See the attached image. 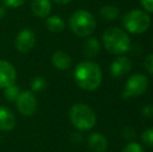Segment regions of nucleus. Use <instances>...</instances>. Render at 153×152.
I'll use <instances>...</instances> for the list:
<instances>
[{"instance_id":"f257e3e1","label":"nucleus","mask_w":153,"mask_h":152,"mask_svg":"<svg viewBox=\"0 0 153 152\" xmlns=\"http://www.w3.org/2000/svg\"><path fill=\"white\" fill-rule=\"evenodd\" d=\"M74 79L76 85L82 90L94 91L102 81L100 66L92 61L81 62L74 70Z\"/></svg>"},{"instance_id":"f03ea898","label":"nucleus","mask_w":153,"mask_h":152,"mask_svg":"<svg viewBox=\"0 0 153 152\" xmlns=\"http://www.w3.org/2000/svg\"><path fill=\"white\" fill-rule=\"evenodd\" d=\"M102 41L105 49L113 54H123L130 48L128 35L118 27L107 28L103 33Z\"/></svg>"},{"instance_id":"7ed1b4c3","label":"nucleus","mask_w":153,"mask_h":152,"mask_svg":"<svg viewBox=\"0 0 153 152\" xmlns=\"http://www.w3.org/2000/svg\"><path fill=\"white\" fill-rule=\"evenodd\" d=\"M69 26L78 37H89L96 28V19L88 10H78L71 15L69 19Z\"/></svg>"},{"instance_id":"20e7f679","label":"nucleus","mask_w":153,"mask_h":152,"mask_svg":"<svg viewBox=\"0 0 153 152\" xmlns=\"http://www.w3.org/2000/svg\"><path fill=\"white\" fill-rule=\"evenodd\" d=\"M70 120L72 124L81 131L90 130L96 124V115L91 106L85 103H76L71 108Z\"/></svg>"},{"instance_id":"39448f33","label":"nucleus","mask_w":153,"mask_h":152,"mask_svg":"<svg viewBox=\"0 0 153 152\" xmlns=\"http://www.w3.org/2000/svg\"><path fill=\"white\" fill-rule=\"evenodd\" d=\"M123 25L131 33H143L149 28L150 17L143 10H130L123 18Z\"/></svg>"},{"instance_id":"423d86ee","label":"nucleus","mask_w":153,"mask_h":152,"mask_svg":"<svg viewBox=\"0 0 153 152\" xmlns=\"http://www.w3.org/2000/svg\"><path fill=\"white\" fill-rule=\"evenodd\" d=\"M148 87V79L144 74H133L128 78L123 92L124 98L139 97L143 95Z\"/></svg>"},{"instance_id":"0eeeda50","label":"nucleus","mask_w":153,"mask_h":152,"mask_svg":"<svg viewBox=\"0 0 153 152\" xmlns=\"http://www.w3.org/2000/svg\"><path fill=\"white\" fill-rule=\"evenodd\" d=\"M16 105L18 110L23 116L30 117L34 115V113L38 110V100L31 91H23L17 98Z\"/></svg>"},{"instance_id":"6e6552de","label":"nucleus","mask_w":153,"mask_h":152,"mask_svg":"<svg viewBox=\"0 0 153 152\" xmlns=\"http://www.w3.org/2000/svg\"><path fill=\"white\" fill-rule=\"evenodd\" d=\"M36 42V33L29 28H24L15 39V47L20 53H27L34 47Z\"/></svg>"},{"instance_id":"1a4fd4ad","label":"nucleus","mask_w":153,"mask_h":152,"mask_svg":"<svg viewBox=\"0 0 153 152\" xmlns=\"http://www.w3.org/2000/svg\"><path fill=\"white\" fill-rule=\"evenodd\" d=\"M17 80L16 68L7 61L0 59V89L13 85Z\"/></svg>"},{"instance_id":"9d476101","label":"nucleus","mask_w":153,"mask_h":152,"mask_svg":"<svg viewBox=\"0 0 153 152\" xmlns=\"http://www.w3.org/2000/svg\"><path fill=\"white\" fill-rule=\"evenodd\" d=\"M131 70V62L128 57L120 56L117 57L111 65V75L115 78H119L126 75Z\"/></svg>"},{"instance_id":"9b49d317","label":"nucleus","mask_w":153,"mask_h":152,"mask_svg":"<svg viewBox=\"0 0 153 152\" xmlns=\"http://www.w3.org/2000/svg\"><path fill=\"white\" fill-rule=\"evenodd\" d=\"M17 120L14 113L5 106H0V130L10 131L16 126Z\"/></svg>"},{"instance_id":"f8f14e48","label":"nucleus","mask_w":153,"mask_h":152,"mask_svg":"<svg viewBox=\"0 0 153 152\" xmlns=\"http://www.w3.org/2000/svg\"><path fill=\"white\" fill-rule=\"evenodd\" d=\"M52 4L50 0H32L31 12L38 18H47L50 15Z\"/></svg>"},{"instance_id":"ddd939ff","label":"nucleus","mask_w":153,"mask_h":152,"mask_svg":"<svg viewBox=\"0 0 153 152\" xmlns=\"http://www.w3.org/2000/svg\"><path fill=\"white\" fill-rule=\"evenodd\" d=\"M88 145L92 151L104 152L107 149L108 143H107V139L103 134L94 132L88 139Z\"/></svg>"},{"instance_id":"4468645a","label":"nucleus","mask_w":153,"mask_h":152,"mask_svg":"<svg viewBox=\"0 0 153 152\" xmlns=\"http://www.w3.org/2000/svg\"><path fill=\"white\" fill-rule=\"evenodd\" d=\"M51 62L52 65L56 68L57 70H67L71 67L72 65V59L71 56L67 52L62 50L55 51L53 53L52 57H51Z\"/></svg>"},{"instance_id":"2eb2a0df","label":"nucleus","mask_w":153,"mask_h":152,"mask_svg":"<svg viewBox=\"0 0 153 152\" xmlns=\"http://www.w3.org/2000/svg\"><path fill=\"white\" fill-rule=\"evenodd\" d=\"M47 29L51 33H61L65 29L66 24H65V21L62 20L61 16H57V15H53V16H48L46 19V22H45Z\"/></svg>"},{"instance_id":"dca6fc26","label":"nucleus","mask_w":153,"mask_h":152,"mask_svg":"<svg viewBox=\"0 0 153 152\" xmlns=\"http://www.w3.org/2000/svg\"><path fill=\"white\" fill-rule=\"evenodd\" d=\"M100 51V43L97 39L89 38L83 44V54L88 59L95 57Z\"/></svg>"},{"instance_id":"f3484780","label":"nucleus","mask_w":153,"mask_h":152,"mask_svg":"<svg viewBox=\"0 0 153 152\" xmlns=\"http://www.w3.org/2000/svg\"><path fill=\"white\" fill-rule=\"evenodd\" d=\"M119 8L114 5H105L101 7L100 10V16L102 19L106 21H113L118 18L119 16Z\"/></svg>"},{"instance_id":"a211bd4d","label":"nucleus","mask_w":153,"mask_h":152,"mask_svg":"<svg viewBox=\"0 0 153 152\" xmlns=\"http://www.w3.org/2000/svg\"><path fill=\"white\" fill-rule=\"evenodd\" d=\"M20 87L16 85H10L4 89V96L10 102H16L17 98L20 95Z\"/></svg>"},{"instance_id":"6ab92c4d","label":"nucleus","mask_w":153,"mask_h":152,"mask_svg":"<svg viewBox=\"0 0 153 152\" xmlns=\"http://www.w3.org/2000/svg\"><path fill=\"white\" fill-rule=\"evenodd\" d=\"M47 87V81L44 77L42 76H36L32 78L31 80V92L32 93H38V92H42L46 89Z\"/></svg>"},{"instance_id":"aec40b11","label":"nucleus","mask_w":153,"mask_h":152,"mask_svg":"<svg viewBox=\"0 0 153 152\" xmlns=\"http://www.w3.org/2000/svg\"><path fill=\"white\" fill-rule=\"evenodd\" d=\"M142 140L146 145L150 147H153V128L145 130L142 134Z\"/></svg>"},{"instance_id":"412c9836","label":"nucleus","mask_w":153,"mask_h":152,"mask_svg":"<svg viewBox=\"0 0 153 152\" xmlns=\"http://www.w3.org/2000/svg\"><path fill=\"white\" fill-rule=\"evenodd\" d=\"M122 152H144V149L140 144L135 142H131L125 146Z\"/></svg>"},{"instance_id":"4be33fe9","label":"nucleus","mask_w":153,"mask_h":152,"mask_svg":"<svg viewBox=\"0 0 153 152\" xmlns=\"http://www.w3.org/2000/svg\"><path fill=\"white\" fill-rule=\"evenodd\" d=\"M2 3L4 4L7 7H12V8H17L22 6L25 3L26 0H1Z\"/></svg>"},{"instance_id":"5701e85b","label":"nucleus","mask_w":153,"mask_h":152,"mask_svg":"<svg viewBox=\"0 0 153 152\" xmlns=\"http://www.w3.org/2000/svg\"><path fill=\"white\" fill-rule=\"evenodd\" d=\"M144 66H145L147 71H149L150 73L153 74V54H150L146 57L145 62H144Z\"/></svg>"},{"instance_id":"b1692460","label":"nucleus","mask_w":153,"mask_h":152,"mask_svg":"<svg viewBox=\"0 0 153 152\" xmlns=\"http://www.w3.org/2000/svg\"><path fill=\"white\" fill-rule=\"evenodd\" d=\"M142 114L146 118L153 117V105H146L142 110Z\"/></svg>"},{"instance_id":"393cba45","label":"nucleus","mask_w":153,"mask_h":152,"mask_svg":"<svg viewBox=\"0 0 153 152\" xmlns=\"http://www.w3.org/2000/svg\"><path fill=\"white\" fill-rule=\"evenodd\" d=\"M141 3L147 12L153 13V0H141Z\"/></svg>"},{"instance_id":"a878e982","label":"nucleus","mask_w":153,"mask_h":152,"mask_svg":"<svg viewBox=\"0 0 153 152\" xmlns=\"http://www.w3.org/2000/svg\"><path fill=\"white\" fill-rule=\"evenodd\" d=\"M5 16H6V8H5V6L1 5V4H0V20H2V19H3Z\"/></svg>"},{"instance_id":"bb28decb","label":"nucleus","mask_w":153,"mask_h":152,"mask_svg":"<svg viewBox=\"0 0 153 152\" xmlns=\"http://www.w3.org/2000/svg\"><path fill=\"white\" fill-rule=\"evenodd\" d=\"M53 1H55L59 4H68V3H70L71 1H73V0H53Z\"/></svg>"}]
</instances>
